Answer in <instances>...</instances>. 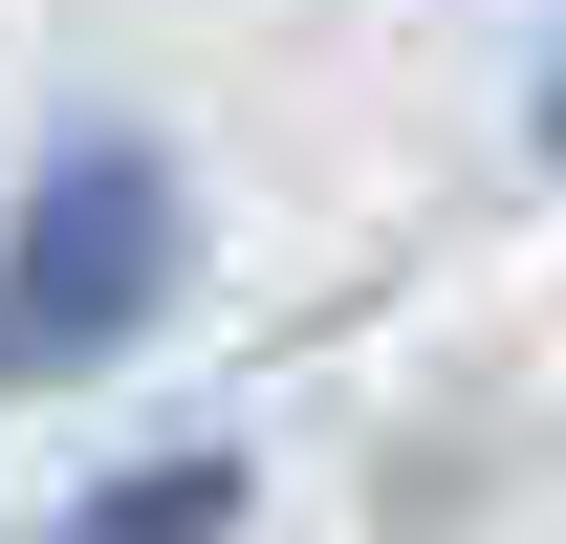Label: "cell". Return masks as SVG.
<instances>
[{"label": "cell", "mask_w": 566, "mask_h": 544, "mask_svg": "<svg viewBox=\"0 0 566 544\" xmlns=\"http://www.w3.org/2000/svg\"><path fill=\"white\" fill-rule=\"evenodd\" d=\"M197 305V153L153 109H44L0 175V414H87Z\"/></svg>", "instance_id": "obj_1"}, {"label": "cell", "mask_w": 566, "mask_h": 544, "mask_svg": "<svg viewBox=\"0 0 566 544\" xmlns=\"http://www.w3.org/2000/svg\"><path fill=\"white\" fill-rule=\"evenodd\" d=\"M240 523H262V458H240V436H132V458H87L22 544H240Z\"/></svg>", "instance_id": "obj_2"}, {"label": "cell", "mask_w": 566, "mask_h": 544, "mask_svg": "<svg viewBox=\"0 0 566 544\" xmlns=\"http://www.w3.org/2000/svg\"><path fill=\"white\" fill-rule=\"evenodd\" d=\"M523 132L566 153V0H545V66H523Z\"/></svg>", "instance_id": "obj_3"}]
</instances>
